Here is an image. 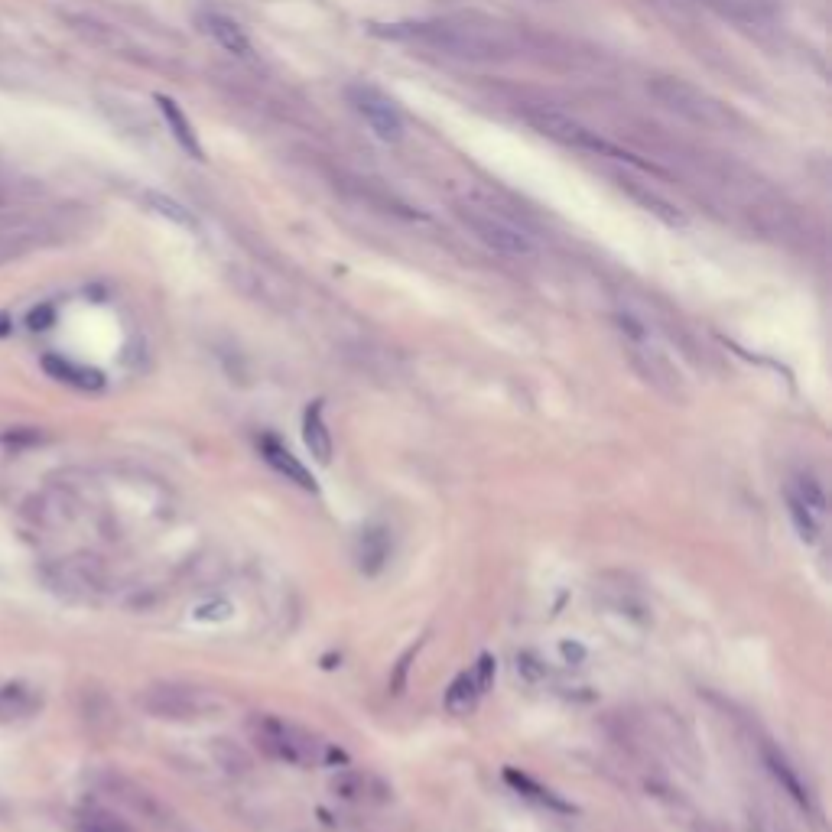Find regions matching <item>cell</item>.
<instances>
[{
  "label": "cell",
  "instance_id": "obj_1",
  "mask_svg": "<svg viewBox=\"0 0 832 832\" xmlns=\"http://www.w3.org/2000/svg\"><path fill=\"white\" fill-rule=\"evenodd\" d=\"M140 709L163 722H199L225 709V699L192 683H153L140 693Z\"/></svg>",
  "mask_w": 832,
  "mask_h": 832
},
{
  "label": "cell",
  "instance_id": "obj_2",
  "mask_svg": "<svg viewBox=\"0 0 832 832\" xmlns=\"http://www.w3.org/2000/svg\"><path fill=\"white\" fill-rule=\"evenodd\" d=\"M413 36L459 59H498L507 52V39L498 30H485V26H475L468 20L423 23L416 26Z\"/></svg>",
  "mask_w": 832,
  "mask_h": 832
},
{
  "label": "cell",
  "instance_id": "obj_3",
  "mask_svg": "<svg viewBox=\"0 0 832 832\" xmlns=\"http://www.w3.org/2000/svg\"><path fill=\"white\" fill-rule=\"evenodd\" d=\"M459 218L465 221L472 234L488 244L494 254L504 257H530L533 254V238L517 225L514 218H507L504 212H498L494 205H481V202H462L459 205Z\"/></svg>",
  "mask_w": 832,
  "mask_h": 832
},
{
  "label": "cell",
  "instance_id": "obj_4",
  "mask_svg": "<svg viewBox=\"0 0 832 832\" xmlns=\"http://www.w3.org/2000/svg\"><path fill=\"white\" fill-rule=\"evenodd\" d=\"M254 741L257 748L270 754V758L286 761V764H312L319 754L316 738H312L306 728H299L286 719H277V715H260L254 719Z\"/></svg>",
  "mask_w": 832,
  "mask_h": 832
},
{
  "label": "cell",
  "instance_id": "obj_5",
  "mask_svg": "<svg viewBox=\"0 0 832 832\" xmlns=\"http://www.w3.org/2000/svg\"><path fill=\"white\" fill-rule=\"evenodd\" d=\"M618 322H621L624 338H628V345H631L634 361L641 364V371L647 374V381H654L660 390H667V394H676V390H680V381H676V377L680 374L670 368L667 355L660 351V345L654 342V335H650L647 325L631 316H621Z\"/></svg>",
  "mask_w": 832,
  "mask_h": 832
},
{
  "label": "cell",
  "instance_id": "obj_6",
  "mask_svg": "<svg viewBox=\"0 0 832 832\" xmlns=\"http://www.w3.org/2000/svg\"><path fill=\"white\" fill-rule=\"evenodd\" d=\"M650 95L667 111L686 117V121H696V124L719 121V104L709 95H702L696 85L683 82V78H657V82H650Z\"/></svg>",
  "mask_w": 832,
  "mask_h": 832
},
{
  "label": "cell",
  "instance_id": "obj_7",
  "mask_svg": "<svg viewBox=\"0 0 832 832\" xmlns=\"http://www.w3.org/2000/svg\"><path fill=\"white\" fill-rule=\"evenodd\" d=\"M527 121L537 127L543 137L563 143V147H576V150H585V153H618L611 143H605L602 137H598L595 130H589L579 121H572L569 114H559V111H550V108H533V111H527Z\"/></svg>",
  "mask_w": 832,
  "mask_h": 832
},
{
  "label": "cell",
  "instance_id": "obj_8",
  "mask_svg": "<svg viewBox=\"0 0 832 832\" xmlns=\"http://www.w3.org/2000/svg\"><path fill=\"white\" fill-rule=\"evenodd\" d=\"M348 98L355 104V111L364 117V124L374 130V137H381L387 143L403 140V114L394 101H390L381 88L374 85H351Z\"/></svg>",
  "mask_w": 832,
  "mask_h": 832
},
{
  "label": "cell",
  "instance_id": "obj_9",
  "mask_svg": "<svg viewBox=\"0 0 832 832\" xmlns=\"http://www.w3.org/2000/svg\"><path fill=\"white\" fill-rule=\"evenodd\" d=\"M46 579L56 592L69 598H91L104 589V566L98 556H69L46 569Z\"/></svg>",
  "mask_w": 832,
  "mask_h": 832
},
{
  "label": "cell",
  "instance_id": "obj_10",
  "mask_svg": "<svg viewBox=\"0 0 832 832\" xmlns=\"http://www.w3.org/2000/svg\"><path fill=\"white\" fill-rule=\"evenodd\" d=\"M199 23H202V30L212 36L225 52H231V56H238V59H251V39H247V33L241 30L238 20L225 17V13L208 10L199 17Z\"/></svg>",
  "mask_w": 832,
  "mask_h": 832
},
{
  "label": "cell",
  "instance_id": "obj_11",
  "mask_svg": "<svg viewBox=\"0 0 832 832\" xmlns=\"http://www.w3.org/2000/svg\"><path fill=\"white\" fill-rule=\"evenodd\" d=\"M260 452H264V459L277 468V472L286 478V481H293V485H299L303 491H316V478L309 475V468L296 459V455L283 446L280 439H273V436H264L260 439Z\"/></svg>",
  "mask_w": 832,
  "mask_h": 832
},
{
  "label": "cell",
  "instance_id": "obj_12",
  "mask_svg": "<svg viewBox=\"0 0 832 832\" xmlns=\"http://www.w3.org/2000/svg\"><path fill=\"white\" fill-rule=\"evenodd\" d=\"M390 559V533L384 527H368L358 537V566L364 576H377Z\"/></svg>",
  "mask_w": 832,
  "mask_h": 832
},
{
  "label": "cell",
  "instance_id": "obj_13",
  "mask_svg": "<svg viewBox=\"0 0 832 832\" xmlns=\"http://www.w3.org/2000/svg\"><path fill=\"white\" fill-rule=\"evenodd\" d=\"M303 439H306V449L312 452V459L329 465L332 462V433L329 426L322 420V407L319 403H312L303 416Z\"/></svg>",
  "mask_w": 832,
  "mask_h": 832
},
{
  "label": "cell",
  "instance_id": "obj_14",
  "mask_svg": "<svg viewBox=\"0 0 832 832\" xmlns=\"http://www.w3.org/2000/svg\"><path fill=\"white\" fill-rule=\"evenodd\" d=\"M764 761H767V767H771L774 780L790 793L793 800H797L800 806H810V803H813V800H810V790L803 787V780H800V774H797V767H793V764L784 758V754H780L777 748H771V745H764Z\"/></svg>",
  "mask_w": 832,
  "mask_h": 832
},
{
  "label": "cell",
  "instance_id": "obj_15",
  "mask_svg": "<svg viewBox=\"0 0 832 832\" xmlns=\"http://www.w3.org/2000/svg\"><path fill=\"white\" fill-rule=\"evenodd\" d=\"M43 368L56 377V381H65L72 387H82V390H98L104 384V377L91 368H82V364H75L69 358H59V355H46L43 358Z\"/></svg>",
  "mask_w": 832,
  "mask_h": 832
},
{
  "label": "cell",
  "instance_id": "obj_16",
  "mask_svg": "<svg viewBox=\"0 0 832 832\" xmlns=\"http://www.w3.org/2000/svg\"><path fill=\"white\" fill-rule=\"evenodd\" d=\"M156 104H160V111H163L166 124H169V130H173V137H176L179 147L186 150L189 156H195V160H202L199 137H195V130H192V124H189V117L179 111V104H176L173 98H166V95L156 98Z\"/></svg>",
  "mask_w": 832,
  "mask_h": 832
},
{
  "label": "cell",
  "instance_id": "obj_17",
  "mask_svg": "<svg viewBox=\"0 0 832 832\" xmlns=\"http://www.w3.org/2000/svg\"><path fill=\"white\" fill-rule=\"evenodd\" d=\"M75 829L78 832H137L127 819L104 810V806H82L75 813Z\"/></svg>",
  "mask_w": 832,
  "mask_h": 832
},
{
  "label": "cell",
  "instance_id": "obj_18",
  "mask_svg": "<svg viewBox=\"0 0 832 832\" xmlns=\"http://www.w3.org/2000/svg\"><path fill=\"white\" fill-rule=\"evenodd\" d=\"M478 696H481V689L475 683V676L472 673H459L452 680V686L446 689V709H449V715H468L478 706Z\"/></svg>",
  "mask_w": 832,
  "mask_h": 832
},
{
  "label": "cell",
  "instance_id": "obj_19",
  "mask_svg": "<svg viewBox=\"0 0 832 832\" xmlns=\"http://www.w3.org/2000/svg\"><path fill=\"white\" fill-rule=\"evenodd\" d=\"M39 709V696L26 686H4L0 689V719H23Z\"/></svg>",
  "mask_w": 832,
  "mask_h": 832
},
{
  "label": "cell",
  "instance_id": "obj_20",
  "mask_svg": "<svg viewBox=\"0 0 832 832\" xmlns=\"http://www.w3.org/2000/svg\"><path fill=\"white\" fill-rule=\"evenodd\" d=\"M787 498L793 501H800L803 507H810L813 514L819 517H826V491L819 488V481L810 478V475H800V478H793V485H790V494Z\"/></svg>",
  "mask_w": 832,
  "mask_h": 832
},
{
  "label": "cell",
  "instance_id": "obj_21",
  "mask_svg": "<svg viewBox=\"0 0 832 832\" xmlns=\"http://www.w3.org/2000/svg\"><path fill=\"white\" fill-rule=\"evenodd\" d=\"M504 777H507V784H514L520 793H524V797H530V800H537V803H543V806H553V810H569V806L563 803V800H556L550 790H543L540 784H533V780L527 777V774H517V771H504Z\"/></svg>",
  "mask_w": 832,
  "mask_h": 832
},
{
  "label": "cell",
  "instance_id": "obj_22",
  "mask_svg": "<svg viewBox=\"0 0 832 832\" xmlns=\"http://www.w3.org/2000/svg\"><path fill=\"white\" fill-rule=\"evenodd\" d=\"M147 205L153 208L156 215H163V218H169V221H176V225H186V228H192V225H195V218L186 212V205L173 202V199H169V195H163V192H147Z\"/></svg>",
  "mask_w": 832,
  "mask_h": 832
},
{
  "label": "cell",
  "instance_id": "obj_23",
  "mask_svg": "<svg viewBox=\"0 0 832 832\" xmlns=\"http://www.w3.org/2000/svg\"><path fill=\"white\" fill-rule=\"evenodd\" d=\"M332 787H335L338 797H345V800H364V793H368V780H364L361 774H342Z\"/></svg>",
  "mask_w": 832,
  "mask_h": 832
},
{
  "label": "cell",
  "instance_id": "obj_24",
  "mask_svg": "<svg viewBox=\"0 0 832 832\" xmlns=\"http://www.w3.org/2000/svg\"><path fill=\"white\" fill-rule=\"evenodd\" d=\"M472 676H475V683H478V689H481V693H485V689H488V686L494 683V660H491V657L485 654V657L478 660V667L472 670Z\"/></svg>",
  "mask_w": 832,
  "mask_h": 832
},
{
  "label": "cell",
  "instance_id": "obj_25",
  "mask_svg": "<svg viewBox=\"0 0 832 832\" xmlns=\"http://www.w3.org/2000/svg\"><path fill=\"white\" fill-rule=\"evenodd\" d=\"M0 439H4L7 446H20V442H39L43 436H39L36 429H17V433H4Z\"/></svg>",
  "mask_w": 832,
  "mask_h": 832
},
{
  "label": "cell",
  "instance_id": "obj_26",
  "mask_svg": "<svg viewBox=\"0 0 832 832\" xmlns=\"http://www.w3.org/2000/svg\"><path fill=\"white\" fill-rule=\"evenodd\" d=\"M49 322H52V309H49V306H39V309H33V316H30V325H33V329H46Z\"/></svg>",
  "mask_w": 832,
  "mask_h": 832
},
{
  "label": "cell",
  "instance_id": "obj_27",
  "mask_svg": "<svg viewBox=\"0 0 832 832\" xmlns=\"http://www.w3.org/2000/svg\"><path fill=\"white\" fill-rule=\"evenodd\" d=\"M413 654H416V650H410V654H407V657H403V660H400V667H397V680H394V683H390V686H394V693H400V686H403V676H407V667H410V660H413Z\"/></svg>",
  "mask_w": 832,
  "mask_h": 832
}]
</instances>
